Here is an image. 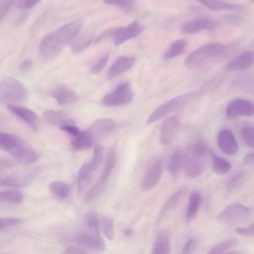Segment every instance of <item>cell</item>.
I'll use <instances>...</instances> for the list:
<instances>
[{
  "instance_id": "7c38bea8",
  "label": "cell",
  "mask_w": 254,
  "mask_h": 254,
  "mask_svg": "<svg viewBox=\"0 0 254 254\" xmlns=\"http://www.w3.org/2000/svg\"><path fill=\"white\" fill-rule=\"evenodd\" d=\"M115 121L111 119L98 120L89 125L87 131L92 137L94 140L108 136L115 129Z\"/></svg>"
},
{
  "instance_id": "5bb4252c",
  "label": "cell",
  "mask_w": 254,
  "mask_h": 254,
  "mask_svg": "<svg viewBox=\"0 0 254 254\" xmlns=\"http://www.w3.org/2000/svg\"><path fill=\"white\" fill-rule=\"evenodd\" d=\"M144 29L143 26L137 21L132 22L126 27H117L113 38L116 46L120 45L126 41L134 38L141 33Z\"/></svg>"
},
{
  "instance_id": "f907efd6",
  "label": "cell",
  "mask_w": 254,
  "mask_h": 254,
  "mask_svg": "<svg viewBox=\"0 0 254 254\" xmlns=\"http://www.w3.org/2000/svg\"><path fill=\"white\" fill-rule=\"evenodd\" d=\"M33 65V62L30 60H25L19 65V68L21 70H27L30 69Z\"/></svg>"
},
{
  "instance_id": "4fadbf2b",
  "label": "cell",
  "mask_w": 254,
  "mask_h": 254,
  "mask_svg": "<svg viewBox=\"0 0 254 254\" xmlns=\"http://www.w3.org/2000/svg\"><path fill=\"white\" fill-rule=\"evenodd\" d=\"M253 103L244 99H236L231 102L226 108V115L230 118L239 116H252L254 115Z\"/></svg>"
},
{
  "instance_id": "ab89813d",
  "label": "cell",
  "mask_w": 254,
  "mask_h": 254,
  "mask_svg": "<svg viewBox=\"0 0 254 254\" xmlns=\"http://www.w3.org/2000/svg\"><path fill=\"white\" fill-rule=\"evenodd\" d=\"M103 146L97 144L94 148L92 159L89 162L90 166L94 171L99 167L103 158Z\"/></svg>"
},
{
  "instance_id": "5b68a950",
  "label": "cell",
  "mask_w": 254,
  "mask_h": 254,
  "mask_svg": "<svg viewBox=\"0 0 254 254\" xmlns=\"http://www.w3.org/2000/svg\"><path fill=\"white\" fill-rule=\"evenodd\" d=\"M27 90L18 80L12 77L0 79V102L14 103L21 102L27 96Z\"/></svg>"
},
{
  "instance_id": "484cf974",
  "label": "cell",
  "mask_w": 254,
  "mask_h": 254,
  "mask_svg": "<svg viewBox=\"0 0 254 254\" xmlns=\"http://www.w3.org/2000/svg\"><path fill=\"white\" fill-rule=\"evenodd\" d=\"M214 10H240L243 7L237 4L225 2L219 0H196Z\"/></svg>"
},
{
  "instance_id": "7a4b0ae2",
  "label": "cell",
  "mask_w": 254,
  "mask_h": 254,
  "mask_svg": "<svg viewBox=\"0 0 254 254\" xmlns=\"http://www.w3.org/2000/svg\"><path fill=\"white\" fill-rule=\"evenodd\" d=\"M0 148L23 164L32 163L38 158V154L27 142L13 134L0 132Z\"/></svg>"
},
{
  "instance_id": "7402d4cb",
  "label": "cell",
  "mask_w": 254,
  "mask_h": 254,
  "mask_svg": "<svg viewBox=\"0 0 254 254\" xmlns=\"http://www.w3.org/2000/svg\"><path fill=\"white\" fill-rule=\"evenodd\" d=\"M42 116L46 124L51 126H58L60 127L64 124L73 123L65 113L52 109L45 110Z\"/></svg>"
},
{
  "instance_id": "74e56055",
  "label": "cell",
  "mask_w": 254,
  "mask_h": 254,
  "mask_svg": "<svg viewBox=\"0 0 254 254\" xmlns=\"http://www.w3.org/2000/svg\"><path fill=\"white\" fill-rule=\"evenodd\" d=\"M105 185V184L98 180L87 192L84 198L85 201L89 203L96 199L103 190Z\"/></svg>"
},
{
  "instance_id": "db71d44e",
  "label": "cell",
  "mask_w": 254,
  "mask_h": 254,
  "mask_svg": "<svg viewBox=\"0 0 254 254\" xmlns=\"http://www.w3.org/2000/svg\"><path fill=\"white\" fill-rule=\"evenodd\" d=\"M132 231L130 229L127 228L124 230V233L126 235H130L132 234Z\"/></svg>"
},
{
  "instance_id": "44dd1931",
  "label": "cell",
  "mask_w": 254,
  "mask_h": 254,
  "mask_svg": "<svg viewBox=\"0 0 254 254\" xmlns=\"http://www.w3.org/2000/svg\"><path fill=\"white\" fill-rule=\"evenodd\" d=\"M254 63V52L252 50L246 51L238 56L227 65V68L231 71L247 69L252 66Z\"/></svg>"
},
{
  "instance_id": "60d3db41",
  "label": "cell",
  "mask_w": 254,
  "mask_h": 254,
  "mask_svg": "<svg viewBox=\"0 0 254 254\" xmlns=\"http://www.w3.org/2000/svg\"><path fill=\"white\" fill-rule=\"evenodd\" d=\"M240 133L244 143L249 147L254 148V127L250 126L244 127L241 129Z\"/></svg>"
},
{
  "instance_id": "d6a6232c",
  "label": "cell",
  "mask_w": 254,
  "mask_h": 254,
  "mask_svg": "<svg viewBox=\"0 0 254 254\" xmlns=\"http://www.w3.org/2000/svg\"><path fill=\"white\" fill-rule=\"evenodd\" d=\"M49 189L55 196L60 199L66 198L70 192L69 186L59 181L52 182L49 185Z\"/></svg>"
},
{
  "instance_id": "9f6ffc18",
  "label": "cell",
  "mask_w": 254,
  "mask_h": 254,
  "mask_svg": "<svg viewBox=\"0 0 254 254\" xmlns=\"http://www.w3.org/2000/svg\"></svg>"
},
{
  "instance_id": "8fae6325",
  "label": "cell",
  "mask_w": 254,
  "mask_h": 254,
  "mask_svg": "<svg viewBox=\"0 0 254 254\" xmlns=\"http://www.w3.org/2000/svg\"><path fill=\"white\" fill-rule=\"evenodd\" d=\"M7 109L20 118L34 131L39 127V118L36 113L31 109L15 103L8 104Z\"/></svg>"
},
{
  "instance_id": "f1b7e54d",
  "label": "cell",
  "mask_w": 254,
  "mask_h": 254,
  "mask_svg": "<svg viewBox=\"0 0 254 254\" xmlns=\"http://www.w3.org/2000/svg\"><path fill=\"white\" fill-rule=\"evenodd\" d=\"M185 191L186 190L184 188L180 189L168 198L161 210L160 217L175 209L178 206L184 195Z\"/></svg>"
},
{
  "instance_id": "681fc988",
  "label": "cell",
  "mask_w": 254,
  "mask_h": 254,
  "mask_svg": "<svg viewBox=\"0 0 254 254\" xmlns=\"http://www.w3.org/2000/svg\"><path fill=\"white\" fill-rule=\"evenodd\" d=\"M197 241L194 238H190L186 243L182 250V254H188L192 253L196 245Z\"/></svg>"
},
{
  "instance_id": "d6986e66",
  "label": "cell",
  "mask_w": 254,
  "mask_h": 254,
  "mask_svg": "<svg viewBox=\"0 0 254 254\" xmlns=\"http://www.w3.org/2000/svg\"><path fill=\"white\" fill-rule=\"evenodd\" d=\"M135 62L132 56L120 57L109 68L107 77L111 80L130 68Z\"/></svg>"
},
{
  "instance_id": "7dc6e473",
  "label": "cell",
  "mask_w": 254,
  "mask_h": 254,
  "mask_svg": "<svg viewBox=\"0 0 254 254\" xmlns=\"http://www.w3.org/2000/svg\"><path fill=\"white\" fill-rule=\"evenodd\" d=\"M254 222H252L245 227H238L236 229L237 233L244 236H254Z\"/></svg>"
},
{
  "instance_id": "8d00e7d4",
  "label": "cell",
  "mask_w": 254,
  "mask_h": 254,
  "mask_svg": "<svg viewBox=\"0 0 254 254\" xmlns=\"http://www.w3.org/2000/svg\"><path fill=\"white\" fill-rule=\"evenodd\" d=\"M246 178L245 172L241 171L231 176L226 181V187L229 191L233 190L241 186Z\"/></svg>"
},
{
  "instance_id": "277c9868",
  "label": "cell",
  "mask_w": 254,
  "mask_h": 254,
  "mask_svg": "<svg viewBox=\"0 0 254 254\" xmlns=\"http://www.w3.org/2000/svg\"><path fill=\"white\" fill-rule=\"evenodd\" d=\"M199 94L200 92H198L185 93L166 101L154 110L147 120V124H152L170 113L184 108L191 101L197 97Z\"/></svg>"
},
{
  "instance_id": "52a82bcc",
  "label": "cell",
  "mask_w": 254,
  "mask_h": 254,
  "mask_svg": "<svg viewBox=\"0 0 254 254\" xmlns=\"http://www.w3.org/2000/svg\"><path fill=\"white\" fill-rule=\"evenodd\" d=\"M133 92L129 83L122 82L116 87L114 91L104 96L102 103L107 106H118L126 105L133 99Z\"/></svg>"
},
{
  "instance_id": "9c48e42d",
  "label": "cell",
  "mask_w": 254,
  "mask_h": 254,
  "mask_svg": "<svg viewBox=\"0 0 254 254\" xmlns=\"http://www.w3.org/2000/svg\"><path fill=\"white\" fill-rule=\"evenodd\" d=\"M162 174V162L160 159L152 161L147 167L141 183L144 191L152 190L158 184Z\"/></svg>"
},
{
  "instance_id": "f546056e",
  "label": "cell",
  "mask_w": 254,
  "mask_h": 254,
  "mask_svg": "<svg viewBox=\"0 0 254 254\" xmlns=\"http://www.w3.org/2000/svg\"><path fill=\"white\" fill-rule=\"evenodd\" d=\"M93 36L90 34H84L76 38L71 43V51L79 54L86 49L92 42Z\"/></svg>"
},
{
  "instance_id": "11a10c76",
  "label": "cell",
  "mask_w": 254,
  "mask_h": 254,
  "mask_svg": "<svg viewBox=\"0 0 254 254\" xmlns=\"http://www.w3.org/2000/svg\"><path fill=\"white\" fill-rule=\"evenodd\" d=\"M251 0L253 1L254 0Z\"/></svg>"
},
{
  "instance_id": "1f68e13d",
  "label": "cell",
  "mask_w": 254,
  "mask_h": 254,
  "mask_svg": "<svg viewBox=\"0 0 254 254\" xmlns=\"http://www.w3.org/2000/svg\"><path fill=\"white\" fill-rule=\"evenodd\" d=\"M187 42L184 39L174 41L165 53L163 58L165 60L174 58L184 52L187 47Z\"/></svg>"
},
{
  "instance_id": "83f0119b",
  "label": "cell",
  "mask_w": 254,
  "mask_h": 254,
  "mask_svg": "<svg viewBox=\"0 0 254 254\" xmlns=\"http://www.w3.org/2000/svg\"><path fill=\"white\" fill-rule=\"evenodd\" d=\"M116 161V150L114 148H111L107 154L105 165L98 179L99 181L102 183L106 184L115 165Z\"/></svg>"
},
{
  "instance_id": "816d5d0a",
  "label": "cell",
  "mask_w": 254,
  "mask_h": 254,
  "mask_svg": "<svg viewBox=\"0 0 254 254\" xmlns=\"http://www.w3.org/2000/svg\"><path fill=\"white\" fill-rule=\"evenodd\" d=\"M254 153H250L248 154L245 156L244 158V163L245 164L249 166H251L254 165Z\"/></svg>"
},
{
  "instance_id": "d4e9b609",
  "label": "cell",
  "mask_w": 254,
  "mask_h": 254,
  "mask_svg": "<svg viewBox=\"0 0 254 254\" xmlns=\"http://www.w3.org/2000/svg\"><path fill=\"white\" fill-rule=\"evenodd\" d=\"M95 171L89 163H84L80 167L77 176V190L79 194L81 193L90 181Z\"/></svg>"
},
{
  "instance_id": "2e32d148",
  "label": "cell",
  "mask_w": 254,
  "mask_h": 254,
  "mask_svg": "<svg viewBox=\"0 0 254 254\" xmlns=\"http://www.w3.org/2000/svg\"><path fill=\"white\" fill-rule=\"evenodd\" d=\"M217 24V22L215 20L209 18H200L184 23L181 26V29L184 33L191 34L204 30H210Z\"/></svg>"
},
{
  "instance_id": "b9f144b4",
  "label": "cell",
  "mask_w": 254,
  "mask_h": 254,
  "mask_svg": "<svg viewBox=\"0 0 254 254\" xmlns=\"http://www.w3.org/2000/svg\"><path fill=\"white\" fill-rule=\"evenodd\" d=\"M105 3L117 5L126 10H130L134 7L133 0H104Z\"/></svg>"
},
{
  "instance_id": "ac0fdd59",
  "label": "cell",
  "mask_w": 254,
  "mask_h": 254,
  "mask_svg": "<svg viewBox=\"0 0 254 254\" xmlns=\"http://www.w3.org/2000/svg\"><path fill=\"white\" fill-rule=\"evenodd\" d=\"M51 94L60 105L72 104L78 99V96L74 91L63 85L53 89Z\"/></svg>"
},
{
  "instance_id": "e0dca14e",
  "label": "cell",
  "mask_w": 254,
  "mask_h": 254,
  "mask_svg": "<svg viewBox=\"0 0 254 254\" xmlns=\"http://www.w3.org/2000/svg\"><path fill=\"white\" fill-rule=\"evenodd\" d=\"M76 242L83 249L95 252H102L105 248L100 235L90 233L82 234L78 236Z\"/></svg>"
},
{
  "instance_id": "bcb514c9",
  "label": "cell",
  "mask_w": 254,
  "mask_h": 254,
  "mask_svg": "<svg viewBox=\"0 0 254 254\" xmlns=\"http://www.w3.org/2000/svg\"><path fill=\"white\" fill-rule=\"evenodd\" d=\"M21 222V220L16 217L0 218V229L16 225Z\"/></svg>"
},
{
  "instance_id": "e575fe53",
  "label": "cell",
  "mask_w": 254,
  "mask_h": 254,
  "mask_svg": "<svg viewBox=\"0 0 254 254\" xmlns=\"http://www.w3.org/2000/svg\"><path fill=\"white\" fill-rule=\"evenodd\" d=\"M238 244V241L234 238L225 239L213 246L208 252L209 254L224 253Z\"/></svg>"
},
{
  "instance_id": "3957f363",
  "label": "cell",
  "mask_w": 254,
  "mask_h": 254,
  "mask_svg": "<svg viewBox=\"0 0 254 254\" xmlns=\"http://www.w3.org/2000/svg\"><path fill=\"white\" fill-rule=\"evenodd\" d=\"M207 152V145L202 141H195L189 145L185 152L184 164L186 173L189 177L195 179L202 174Z\"/></svg>"
},
{
  "instance_id": "f35d334b",
  "label": "cell",
  "mask_w": 254,
  "mask_h": 254,
  "mask_svg": "<svg viewBox=\"0 0 254 254\" xmlns=\"http://www.w3.org/2000/svg\"><path fill=\"white\" fill-rule=\"evenodd\" d=\"M102 224L103 232L109 240H113L115 237V230L112 218L110 215H105L102 217Z\"/></svg>"
},
{
  "instance_id": "4316f807",
  "label": "cell",
  "mask_w": 254,
  "mask_h": 254,
  "mask_svg": "<svg viewBox=\"0 0 254 254\" xmlns=\"http://www.w3.org/2000/svg\"><path fill=\"white\" fill-rule=\"evenodd\" d=\"M94 140L91 135L87 131H82L72 140L71 145L72 148L76 151L83 150L91 147Z\"/></svg>"
},
{
  "instance_id": "8992f818",
  "label": "cell",
  "mask_w": 254,
  "mask_h": 254,
  "mask_svg": "<svg viewBox=\"0 0 254 254\" xmlns=\"http://www.w3.org/2000/svg\"><path fill=\"white\" fill-rule=\"evenodd\" d=\"M225 50L224 46L218 42L205 44L190 53L186 58L185 65L192 68L210 57L221 54Z\"/></svg>"
},
{
  "instance_id": "836d02e7",
  "label": "cell",
  "mask_w": 254,
  "mask_h": 254,
  "mask_svg": "<svg viewBox=\"0 0 254 254\" xmlns=\"http://www.w3.org/2000/svg\"><path fill=\"white\" fill-rule=\"evenodd\" d=\"M85 226L90 234L100 235L98 217L93 211L88 212L84 218Z\"/></svg>"
},
{
  "instance_id": "ffe728a7",
  "label": "cell",
  "mask_w": 254,
  "mask_h": 254,
  "mask_svg": "<svg viewBox=\"0 0 254 254\" xmlns=\"http://www.w3.org/2000/svg\"><path fill=\"white\" fill-rule=\"evenodd\" d=\"M170 233L167 229H163L156 234L152 250L153 254H168L170 253Z\"/></svg>"
},
{
  "instance_id": "f5cc1de1",
  "label": "cell",
  "mask_w": 254,
  "mask_h": 254,
  "mask_svg": "<svg viewBox=\"0 0 254 254\" xmlns=\"http://www.w3.org/2000/svg\"><path fill=\"white\" fill-rule=\"evenodd\" d=\"M64 254H84L86 252L83 251L75 247H70L65 250Z\"/></svg>"
},
{
  "instance_id": "7bdbcfd3",
  "label": "cell",
  "mask_w": 254,
  "mask_h": 254,
  "mask_svg": "<svg viewBox=\"0 0 254 254\" xmlns=\"http://www.w3.org/2000/svg\"><path fill=\"white\" fill-rule=\"evenodd\" d=\"M109 58V53L104 55L92 65L91 68V71L93 73H99L106 65Z\"/></svg>"
},
{
  "instance_id": "cb8c5ba5",
  "label": "cell",
  "mask_w": 254,
  "mask_h": 254,
  "mask_svg": "<svg viewBox=\"0 0 254 254\" xmlns=\"http://www.w3.org/2000/svg\"><path fill=\"white\" fill-rule=\"evenodd\" d=\"M185 152L177 149L172 154L169 164V170L174 180L178 178L184 164Z\"/></svg>"
},
{
  "instance_id": "ba28073f",
  "label": "cell",
  "mask_w": 254,
  "mask_h": 254,
  "mask_svg": "<svg viewBox=\"0 0 254 254\" xmlns=\"http://www.w3.org/2000/svg\"><path fill=\"white\" fill-rule=\"evenodd\" d=\"M252 214L250 208L240 203H233L221 211L218 219L225 223H237L247 220Z\"/></svg>"
},
{
  "instance_id": "6da1fadb",
  "label": "cell",
  "mask_w": 254,
  "mask_h": 254,
  "mask_svg": "<svg viewBox=\"0 0 254 254\" xmlns=\"http://www.w3.org/2000/svg\"><path fill=\"white\" fill-rule=\"evenodd\" d=\"M83 23L82 18L73 20L46 35L39 46V54L45 61L56 58L65 44L73 39Z\"/></svg>"
},
{
  "instance_id": "c3c4849f",
  "label": "cell",
  "mask_w": 254,
  "mask_h": 254,
  "mask_svg": "<svg viewBox=\"0 0 254 254\" xmlns=\"http://www.w3.org/2000/svg\"><path fill=\"white\" fill-rule=\"evenodd\" d=\"M41 0H18V7L23 9H30L37 4Z\"/></svg>"
},
{
  "instance_id": "d590c367",
  "label": "cell",
  "mask_w": 254,
  "mask_h": 254,
  "mask_svg": "<svg viewBox=\"0 0 254 254\" xmlns=\"http://www.w3.org/2000/svg\"><path fill=\"white\" fill-rule=\"evenodd\" d=\"M23 194L17 190H7L0 191V203H17L21 201Z\"/></svg>"
},
{
  "instance_id": "30bf717a",
  "label": "cell",
  "mask_w": 254,
  "mask_h": 254,
  "mask_svg": "<svg viewBox=\"0 0 254 254\" xmlns=\"http://www.w3.org/2000/svg\"><path fill=\"white\" fill-rule=\"evenodd\" d=\"M181 126L179 118L175 116L166 118L162 122L159 140L164 146L170 144L174 140Z\"/></svg>"
},
{
  "instance_id": "f6af8a7d",
  "label": "cell",
  "mask_w": 254,
  "mask_h": 254,
  "mask_svg": "<svg viewBox=\"0 0 254 254\" xmlns=\"http://www.w3.org/2000/svg\"><path fill=\"white\" fill-rule=\"evenodd\" d=\"M60 128L74 137L77 136L81 132L80 129L74 125V123L64 124Z\"/></svg>"
},
{
  "instance_id": "ee69618b",
  "label": "cell",
  "mask_w": 254,
  "mask_h": 254,
  "mask_svg": "<svg viewBox=\"0 0 254 254\" xmlns=\"http://www.w3.org/2000/svg\"><path fill=\"white\" fill-rule=\"evenodd\" d=\"M14 0H1L0 2V22L8 13Z\"/></svg>"
},
{
  "instance_id": "4dcf8cb0",
  "label": "cell",
  "mask_w": 254,
  "mask_h": 254,
  "mask_svg": "<svg viewBox=\"0 0 254 254\" xmlns=\"http://www.w3.org/2000/svg\"><path fill=\"white\" fill-rule=\"evenodd\" d=\"M212 167L215 173L223 175L229 172L232 166L231 163L228 160L212 153Z\"/></svg>"
},
{
  "instance_id": "9a60e30c",
  "label": "cell",
  "mask_w": 254,
  "mask_h": 254,
  "mask_svg": "<svg viewBox=\"0 0 254 254\" xmlns=\"http://www.w3.org/2000/svg\"><path fill=\"white\" fill-rule=\"evenodd\" d=\"M217 143L224 153L233 155L237 153L239 146L232 131L228 129L222 130L217 137Z\"/></svg>"
},
{
  "instance_id": "603a6c76",
  "label": "cell",
  "mask_w": 254,
  "mask_h": 254,
  "mask_svg": "<svg viewBox=\"0 0 254 254\" xmlns=\"http://www.w3.org/2000/svg\"><path fill=\"white\" fill-rule=\"evenodd\" d=\"M201 195L196 190L191 191L189 195V203L186 214V222H191L196 217L201 203Z\"/></svg>"
}]
</instances>
